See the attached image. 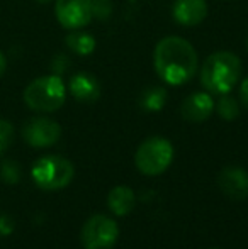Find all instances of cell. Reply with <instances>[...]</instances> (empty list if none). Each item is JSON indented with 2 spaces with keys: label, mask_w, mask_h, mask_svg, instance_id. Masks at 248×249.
<instances>
[{
  "label": "cell",
  "mask_w": 248,
  "mask_h": 249,
  "mask_svg": "<svg viewBox=\"0 0 248 249\" xmlns=\"http://www.w3.org/2000/svg\"><path fill=\"white\" fill-rule=\"evenodd\" d=\"M22 138L33 148H50L61 138V127L48 117H33L24 124Z\"/></svg>",
  "instance_id": "cell-7"
},
{
  "label": "cell",
  "mask_w": 248,
  "mask_h": 249,
  "mask_svg": "<svg viewBox=\"0 0 248 249\" xmlns=\"http://www.w3.org/2000/svg\"><path fill=\"white\" fill-rule=\"evenodd\" d=\"M31 177L41 190L57 192L68 187L75 177V168L66 158L58 154H48L33 164Z\"/></svg>",
  "instance_id": "cell-4"
},
{
  "label": "cell",
  "mask_w": 248,
  "mask_h": 249,
  "mask_svg": "<svg viewBox=\"0 0 248 249\" xmlns=\"http://www.w3.org/2000/svg\"><path fill=\"white\" fill-rule=\"evenodd\" d=\"M0 177L5 183L16 185L20 180V166L17 161L14 160H5L0 166Z\"/></svg>",
  "instance_id": "cell-17"
},
{
  "label": "cell",
  "mask_w": 248,
  "mask_h": 249,
  "mask_svg": "<svg viewBox=\"0 0 248 249\" xmlns=\"http://www.w3.org/2000/svg\"><path fill=\"white\" fill-rule=\"evenodd\" d=\"M113 14V2L111 0H92V19L107 20Z\"/></svg>",
  "instance_id": "cell-19"
},
{
  "label": "cell",
  "mask_w": 248,
  "mask_h": 249,
  "mask_svg": "<svg viewBox=\"0 0 248 249\" xmlns=\"http://www.w3.org/2000/svg\"><path fill=\"white\" fill-rule=\"evenodd\" d=\"M214 110L225 121H235L240 115V104L233 95L225 93V95H219V100L214 104Z\"/></svg>",
  "instance_id": "cell-16"
},
{
  "label": "cell",
  "mask_w": 248,
  "mask_h": 249,
  "mask_svg": "<svg viewBox=\"0 0 248 249\" xmlns=\"http://www.w3.org/2000/svg\"><path fill=\"white\" fill-rule=\"evenodd\" d=\"M65 43H66V46L70 48V51H73L78 56H89L95 50V39H94L89 33H83V31H78V29L72 31V33L66 36Z\"/></svg>",
  "instance_id": "cell-15"
},
{
  "label": "cell",
  "mask_w": 248,
  "mask_h": 249,
  "mask_svg": "<svg viewBox=\"0 0 248 249\" xmlns=\"http://www.w3.org/2000/svg\"><path fill=\"white\" fill-rule=\"evenodd\" d=\"M55 14L65 29H82L92 20V0H57Z\"/></svg>",
  "instance_id": "cell-8"
},
{
  "label": "cell",
  "mask_w": 248,
  "mask_h": 249,
  "mask_svg": "<svg viewBox=\"0 0 248 249\" xmlns=\"http://www.w3.org/2000/svg\"><path fill=\"white\" fill-rule=\"evenodd\" d=\"M14 231V220L7 213H0V236H9Z\"/></svg>",
  "instance_id": "cell-21"
},
{
  "label": "cell",
  "mask_w": 248,
  "mask_h": 249,
  "mask_svg": "<svg viewBox=\"0 0 248 249\" xmlns=\"http://www.w3.org/2000/svg\"><path fill=\"white\" fill-rule=\"evenodd\" d=\"M5 68H7V59H5V56H3V53L0 51V76L5 73Z\"/></svg>",
  "instance_id": "cell-23"
},
{
  "label": "cell",
  "mask_w": 248,
  "mask_h": 249,
  "mask_svg": "<svg viewBox=\"0 0 248 249\" xmlns=\"http://www.w3.org/2000/svg\"><path fill=\"white\" fill-rule=\"evenodd\" d=\"M240 100H242L243 107L248 108V78H245L240 85Z\"/></svg>",
  "instance_id": "cell-22"
},
{
  "label": "cell",
  "mask_w": 248,
  "mask_h": 249,
  "mask_svg": "<svg viewBox=\"0 0 248 249\" xmlns=\"http://www.w3.org/2000/svg\"><path fill=\"white\" fill-rule=\"evenodd\" d=\"M221 192L231 200H243L248 197V173L240 166H226L218 177Z\"/></svg>",
  "instance_id": "cell-9"
},
{
  "label": "cell",
  "mask_w": 248,
  "mask_h": 249,
  "mask_svg": "<svg viewBox=\"0 0 248 249\" xmlns=\"http://www.w3.org/2000/svg\"><path fill=\"white\" fill-rule=\"evenodd\" d=\"M14 141V125L5 119H0V156L10 148Z\"/></svg>",
  "instance_id": "cell-18"
},
{
  "label": "cell",
  "mask_w": 248,
  "mask_h": 249,
  "mask_svg": "<svg viewBox=\"0 0 248 249\" xmlns=\"http://www.w3.org/2000/svg\"><path fill=\"white\" fill-rule=\"evenodd\" d=\"M173 146L169 139L153 136L139 144L134 154V164L139 173L146 177H158L172 164Z\"/></svg>",
  "instance_id": "cell-5"
},
{
  "label": "cell",
  "mask_w": 248,
  "mask_h": 249,
  "mask_svg": "<svg viewBox=\"0 0 248 249\" xmlns=\"http://www.w3.org/2000/svg\"><path fill=\"white\" fill-rule=\"evenodd\" d=\"M172 16L180 26H197L208 17V3L206 0H175Z\"/></svg>",
  "instance_id": "cell-11"
},
{
  "label": "cell",
  "mask_w": 248,
  "mask_h": 249,
  "mask_svg": "<svg viewBox=\"0 0 248 249\" xmlns=\"http://www.w3.org/2000/svg\"><path fill=\"white\" fill-rule=\"evenodd\" d=\"M247 48H248V39H247Z\"/></svg>",
  "instance_id": "cell-25"
},
{
  "label": "cell",
  "mask_w": 248,
  "mask_h": 249,
  "mask_svg": "<svg viewBox=\"0 0 248 249\" xmlns=\"http://www.w3.org/2000/svg\"><path fill=\"white\" fill-rule=\"evenodd\" d=\"M136 203V195L126 185H119V187H114L113 190L107 195V207L114 215H128L133 210Z\"/></svg>",
  "instance_id": "cell-13"
},
{
  "label": "cell",
  "mask_w": 248,
  "mask_h": 249,
  "mask_svg": "<svg viewBox=\"0 0 248 249\" xmlns=\"http://www.w3.org/2000/svg\"><path fill=\"white\" fill-rule=\"evenodd\" d=\"M211 249H218V248H211Z\"/></svg>",
  "instance_id": "cell-26"
},
{
  "label": "cell",
  "mask_w": 248,
  "mask_h": 249,
  "mask_svg": "<svg viewBox=\"0 0 248 249\" xmlns=\"http://www.w3.org/2000/svg\"><path fill=\"white\" fill-rule=\"evenodd\" d=\"M153 65L156 75L172 87L186 85L197 71V51L180 36H167L160 39L153 51Z\"/></svg>",
  "instance_id": "cell-1"
},
{
  "label": "cell",
  "mask_w": 248,
  "mask_h": 249,
  "mask_svg": "<svg viewBox=\"0 0 248 249\" xmlns=\"http://www.w3.org/2000/svg\"><path fill=\"white\" fill-rule=\"evenodd\" d=\"M214 112V100L211 93L195 92L186 97L180 105V114L189 122H204Z\"/></svg>",
  "instance_id": "cell-10"
},
{
  "label": "cell",
  "mask_w": 248,
  "mask_h": 249,
  "mask_svg": "<svg viewBox=\"0 0 248 249\" xmlns=\"http://www.w3.org/2000/svg\"><path fill=\"white\" fill-rule=\"evenodd\" d=\"M70 66V59L66 58V54H57L51 61V70L53 75H61L63 71H66V68Z\"/></svg>",
  "instance_id": "cell-20"
},
{
  "label": "cell",
  "mask_w": 248,
  "mask_h": 249,
  "mask_svg": "<svg viewBox=\"0 0 248 249\" xmlns=\"http://www.w3.org/2000/svg\"><path fill=\"white\" fill-rule=\"evenodd\" d=\"M68 90L73 95V99L82 102V104H92V102L99 100L100 97V83L90 73H75L70 78Z\"/></svg>",
  "instance_id": "cell-12"
},
{
  "label": "cell",
  "mask_w": 248,
  "mask_h": 249,
  "mask_svg": "<svg viewBox=\"0 0 248 249\" xmlns=\"http://www.w3.org/2000/svg\"><path fill=\"white\" fill-rule=\"evenodd\" d=\"M117 237H119V227L116 220L102 213H97L85 220L80 231L83 249H111L117 243Z\"/></svg>",
  "instance_id": "cell-6"
},
{
  "label": "cell",
  "mask_w": 248,
  "mask_h": 249,
  "mask_svg": "<svg viewBox=\"0 0 248 249\" xmlns=\"http://www.w3.org/2000/svg\"><path fill=\"white\" fill-rule=\"evenodd\" d=\"M242 76V61L231 51H216L206 58L201 68V85L211 95L229 93Z\"/></svg>",
  "instance_id": "cell-2"
},
{
  "label": "cell",
  "mask_w": 248,
  "mask_h": 249,
  "mask_svg": "<svg viewBox=\"0 0 248 249\" xmlns=\"http://www.w3.org/2000/svg\"><path fill=\"white\" fill-rule=\"evenodd\" d=\"M38 3H48V2H51V0H36Z\"/></svg>",
  "instance_id": "cell-24"
},
{
  "label": "cell",
  "mask_w": 248,
  "mask_h": 249,
  "mask_svg": "<svg viewBox=\"0 0 248 249\" xmlns=\"http://www.w3.org/2000/svg\"><path fill=\"white\" fill-rule=\"evenodd\" d=\"M66 87L60 75L39 76L24 90V102L34 112H55L65 104Z\"/></svg>",
  "instance_id": "cell-3"
},
{
  "label": "cell",
  "mask_w": 248,
  "mask_h": 249,
  "mask_svg": "<svg viewBox=\"0 0 248 249\" xmlns=\"http://www.w3.org/2000/svg\"><path fill=\"white\" fill-rule=\"evenodd\" d=\"M167 102V90L160 85L146 87L141 93H139V107L145 112H160L165 107Z\"/></svg>",
  "instance_id": "cell-14"
}]
</instances>
